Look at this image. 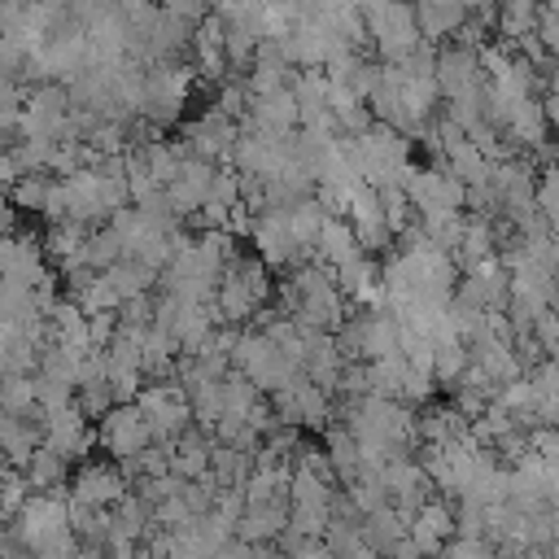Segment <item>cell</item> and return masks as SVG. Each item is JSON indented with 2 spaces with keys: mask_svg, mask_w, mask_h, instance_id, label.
I'll return each instance as SVG.
<instances>
[{
  "mask_svg": "<svg viewBox=\"0 0 559 559\" xmlns=\"http://www.w3.org/2000/svg\"><path fill=\"white\" fill-rule=\"evenodd\" d=\"M135 406L148 419L153 441H170V437H183L188 432V419H192L188 389H179V384H153V389H140Z\"/></svg>",
  "mask_w": 559,
  "mask_h": 559,
  "instance_id": "obj_1",
  "label": "cell"
},
{
  "mask_svg": "<svg viewBox=\"0 0 559 559\" xmlns=\"http://www.w3.org/2000/svg\"><path fill=\"white\" fill-rule=\"evenodd\" d=\"M148 441H153V428H148V419H144V411L135 402H122V406L100 415V445L118 463H131L135 454H144Z\"/></svg>",
  "mask_w": 559,
  "mask_h": 559,
  "instance_id": "obj_2",
  "label": "cell"
},
{
  "mask_svg": "<svg viewBox=\"0 0 559 559\" xmlns=\"http://www.w3.org/2000/svg\"><path fill=\"white\" fill-rule=\"evenodd\" d=\"M70 498L83 502V507L105 511V507H118V502L127 498V480H122V472H118L114 463H83V467L74 472Z\"/></svg>",
  "mask_w": 559,
  "mask_h": 559,
  "instance_id": "obj_3",
  "label": "cell"
},
{
  "mask_svg": "<svg viewBox=\"0 0 559 559\" xmlns=\"http://www.w3.org/2000/svg\"><path fill=\"white\" fill-rule=\"evenodd\" d=\"M183 100H188V70H153V74H148V92H144V109H140V114H148L157 127H166V122L179 118Z\"/></svg>",
  "mask_w": 559,
  "mask_h": 559,
  "instance_id": "obj_4",
  "label": "cell"
},
{
  "mask_svg": "<svg viewBox=\"0 0 559 559\" xmlns=\"http://www.w3.org/2000/svg\"><path fill=\"white\" fill-rule=\"evenodd\" d=\"M450 537H459V511H450L445 502H424L419 507V515L411 520V542L428 555V559H437L445 546H450Z\"/></svg>",
  "mask_w": 559,
  "mask_h": 559,
  "instance_id": "obj_5",
  "label": "cell"
},
{
  "mask_svg": "<svg viewBox=\"0 0 559 559\" xmlns=\"http://www.w3.org/2000/svg\"><path fill=\"white\" fill-rule=\"evenodd\" d=\"M44 445H48V450H57L61 459H79V454L92 445V432H87L83 406H66V411L44 415Z\"/></svg>",
  "mask_w": 559,
  "mask_h": 559,
  "instance_id": "obj_6",
  "label": "cell"
},
{
  "mask_svg": "<svg viewBox=\"0 0 559 559\" xmlns=\"http://www.w3.org/2000/svg\"><path fill=\"white\" fill-rule=\"evenodd\" d=\"M249 231H253V245H258L262 262H271V266H284V262H293V258L301 253L297 240H293V227H288V210H271V214H262Z\"/></svg>",
  "mask_w": 559,
  "mask_h": 559,
  "instance_id": "obj_7",
  "label": "cell"
},
{
  "mask_svg": "<svg viewBox=\"0 0 559 559\" xmlns=\"http://www.w3.org/2000/svg\"><path fill=\"white\" fill-rule=\"evenodd\" d=\"M275 411H280L284 419H297V424H319V419L328 415L323 384H314V380L301 371L293 384H284V389L275 393Z\"/></svg>",
  "mask_w": 559,
  "mask_h": 559,
  "instance_id": "obj_8",
  "label": "cell"
},
{
  "mask_svg": "<svg viewBox=\"0 0 559 559\" xmlns=\"http://www.w3.org/2000/svg\"><path fill=\"white\" fill-rule=\"evenodd\" d=\"M253 100V127L271 131V135H288L297 122H301V105L293 96V87H280V92H266V96H249Z\"/></svg>",
  "mask_w": 559,
  "mask_h": 559,
  "instance_id": "obj_9",
  "label": "cell"
},
{
  "mask_svg": "<svg viewBox=\"0 0 559 559\" xmlns=\"http://www.w3.org/2000/svg\"><path fill=\"white\" fill-rule=\"evenodd\" d=\"M437 87H441L445 100H450V96H463V92H472V87H480V61H476L467 48H445V52L437 57Z\"/></svg>",
  "mask_w": 559,
  "mask_h": 559,
  "instance_id": "obj_10",
  "label": "cell"
},
{
  "mask_svg": "<svg viewBox=\"0 0 559 559\" xmlns=\"http://www.w3.org/2000/svg\"><path fill=\"white\" fill-rule=\"evenodd\" d=\"M284 528H288V507H284V502H253V507L240 515V524H236L240 542H249V546H262V542L280 537Z\"/></svg>",
  "mask_w": 559,
  "mask_h": 559,
  "instance_id": "obj_11",
  "label": "cell"
},
{
  "mask_svg": "<svg viewBox=\"0 0 559 559\" xmlns=\"http://www.w3.org/2000/svg\"><path fill=\"white\" fill-rule=\"evenodd\" d=\"M362 542L371 546V550H380V555H389L402 537H411V520L397 511V507H380V511H371V515H362Z\"/></svg>",
  "mask_w": 559,
  "mask_h": 559,
  "instance_id": "obj_12",
  "label": "cell"
},
{
  "mask_svg": "<svg viewBox=\"0 0 559 559\" xmlns=\"http://www.w3.org/2000/svg\"><path fill=\"white\" fill-rule=\"evenodd\" d=\"M332 271H341V266H349V262H358L362 258V240H358V231L349 227V223H341V218H328V227H323V236H319V249H314Z\"/></svg>",
  "mask_w": 559,
  "mask_h": 559,
  "instance_id": "obj_13",
  "label": "cell"
},
{
  "mask_svg": "<svg viewBox=\"0 0 559 559\" xmlns=\"http://www.w3.org/2000/svg\"><path fill=\"white\" fill-rule=\"evenodd\" d=\"M415 17H419V35L437 39L463 22V0H415Z\"/></svg>",
  "mask_w": 559,
  "mask_h": 559,
  "instance_id": "obj_14",
  "label": "cell"
},
{
  "mask_svg": "<svg viewBox=\"0 0 559 559\" xmlns=\"http://www.w3.org/2000/svg\"><path fill=\"white\" fill-rule=\"evenodd\" d=\"M546 127H550V118H546V100H524L515 114H511V122H507V131L515 135V140H524V144H542L546 140Z\"/></svg>",
  "mask_w": 559,
  "mask_h": 559,
  "instance_id": "obj_15",
  "label": "cell"
},
{
  "mask_svg": "<svg viewBox=\"0 0 559 559\" xmlns=\"http://www.w3.org/2000/svg\"><path fill=\"white\" fill-rule=\"evenodd\" d=\"M61 476H66V459H61L57 450L39 445V450L26 459V485H31L35 493H39V489H52Z\"/></svg>",
  "mask_w": 559,
  "mask_h": 559,
  "instance_id": "obj_16",
  "label": "cell"
},
{
  "mask_svg": "<svg viewBox=\"0 0 559 559\" xmlns=\"http://www.w3.org/2000/svg\"><path fill=\"white\" fill-rule=\"evenodd\" d=\"M533 389H537V419L559 428V362H546L533 371Z\"/></svg>",
  "mask_w": 559,
  "mask_h": 559,
  "instance_id": "obj_17",
  "label": "cell"
},
{
  "mask_svg": "<svg viewBox=\"0 0 559 559\" xmlns=\"http://www.w3.org/2000/svg\"><path fill=\"white\" fill-rule=\"evenodd\" d=\"M467 367H472V354L463 349V341L437 345V380H463Z\"/></svg>",
  "mask_w": 559,
  "mask_h": 559,
  "instance_id": "obj_18",
  "label": "cell"
},
{
  "mask_svg": "<svg viewBox=\"0 0 559 559\" xmlns=\"http://www.w3.org/2000/svg\"><path fill=\"white\" fill-rule=\"evenodd\" d=\"M498 17H502V31L507 35H524L537 22V0H502Z\"/></svg>",
  "mask_w": 559,
  "mask_h": 559,
  "instance_id": "obj_19",
  "label": "cell"
},
{
  "mask_svg": "<svg viewBox=\"0 0 559 559\" xmlns=\"http://www.w3.org/2000/svg\"><path fill=\"white\" fill-rule=\"evenodd\" d=\"M437 559H498V546L485 537H454Z\"/></svg>",
  "mask_w": 559,
  "mask_h": 559,
  "instance_id": "obj_20",
  "label": "cell"
},
{
  "mask_svg": "<svg viewBox=\"0 0 559 559\" xmlns=\"http://www.w3.org/2000/svg\"><path fill=\"white\" fill-rule=\"evenodd\" d=\"M293 559H336V555L328 550V542H297V555Z\"/></svg>",
  "mask_w": 559,
  "mask_h": 559,
  "instance_id": "obj_21",
  "label": "cell"
},
{
  "mask_svg": "<svg viewBox=\"0 0 559 559\" xmlns=\"http://www.w3.org/2000/svg\"><path fill=\"white\" fill-rule=\"evenodd\" d=\"M384 559H428V555H424V550H419L411 537H402V542H397V546H393Z\"/></svg>",
  "mask_w": 559,
  "mask_h": 559,
  "instance_id": "obj_22",
  "label": "cell"
},
{
  "mask_svg": "<svg viewBox=\"0 0 559 559\" xmlns=\"http://www.w3.org/2000/svg\"><path fill=\"white\" fill-rule=\"evenodd\" d=\"M546 118H550V127H559V74H555L550 96H546Z\"/></svg>",
  "mask_w": 559,
  "mask_h": 559,
  "instance_id": "obj_23",
  "label": "cell"
},
{
  "mask_svg": "<svg viewBox=\"0 0 559 559\" xmlns=\"http://www.w3.org/2000/svg\"><path fill=\"white\" fill-rule=\"evenodd\" d=\"M463 4H472V9H485V0H463Z\"/></svg>",
  "mask_w": 559,
  "mask_h": 559,
  "instance_id": "obj_24",
  "label": "cell"
},
{
  "mask_svg": "<svg viewBox=\"0 0 559 559\" xmlns=\"http://www.w3.org/2000/svg\"><path fill=\"white\" fill-rule=\"evenodd\" d=\"M555 288H559V266H555Z\"/></svg>",
  "mask_w": 559,
  "mask_h": 559,
  "instance_id": "obj_25",
  "label": "cell"
}]
</instances>
